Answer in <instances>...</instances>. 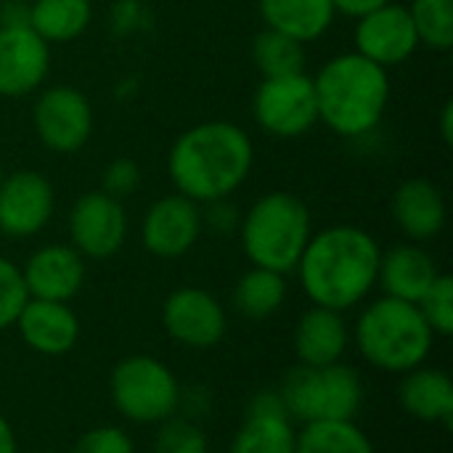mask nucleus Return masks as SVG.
Returning a JSON list of instances; mask_svg holds the SVG:
<instances>
[{"label":"nucleus","instance_id":"obj_1","mask_svg":"<svg viewBox=\"0 0 453 453\" xmlns=\"http://www.w3.org/2000/svg\"><path fill=\"white\" fill-rule=\"evenodd\" d=\"M255 143L228 119H207L183 130L167 151V175L178 194L196 204L231 199L252 175Z\"/></svg>","mask_w":453,"mask_h":453},{"label":"nucleus","instance_id":"obj_2","mask_svg":"<svg viewBox=\"0 0 453 453\" xmlns=\"http://www.w3.org/2000/svg\"><path fill=\"white\" fill-rule=\"evenodd\" d=\"M380 257L382 250L369 231L340 223L311 234L295 271L313 305L342 313L372 295Z\"/></svg>","mask_w":453,"mask_h":453},{"label":"nucleus","instance_id":"obj_3","mask_svg":"<svg viewBox=\"0 0 453 453\" xmlns=\"http://www.w3.org/2000/svg\"><path fill=\"white\" fill-rule=\"evenodd\" d=\"M313 88L319 122L348 141L372 135L390 104V72L356 50L332 56L313 74Z\"/></svg>","mask_w":453,"mask_h":453},{"label":"nucleus","instance_id":"obj_4","mask_svg":"<svg viewBox=\"0 0 453 453\" xmlns=\"http://www.w3.org/2000/svg\"><path fill=\"white\" fill-rule=\"evenodd\" d=\"M242 250L255 268L292 273L313 234L308 204L292 191H268L242 215Z\"/></svg>","mask_w":453,"mask_h":453},{"label":"nucleus","instance_id":"obj_5","mask_svg":"<svg viewBox=\"0 0 453 453\" xmlns=\"http://www.w3.org/2000/svg\"><path fill=\"white\" fill-rule=\"evenodd\" d=\"M433 342L435 332L425 321L419 305L388 295L364 308L356 324V345L361 356L382 372L406 374L422 366Z\"/></svg>","mask_w":453,"mask_h":453},{"label":"nucleus","instance_id":"obj_6","mask_svg":"<svg viewBox=\"0 0 453 453\" xmlns=\"http://www.w3.org/2000/svg\"><path fill=\"white\" fill-rule=\"evenodd\" d=\"M279 398L292 422H350L361 411L364 385L350 366L300 364L284 377Z\"/></svg>","mask_w":453,"mask_h":453},{"label":"nucleus","instance_id":"obj_7","mask_svg":"<svg viewBox=\"0 0 453 453\" xmlns=\"http://www.w3.org/2000/svg\"><path fill=\"white\" fill-rule=\"evenodd\" d=\"M111 401L125 419L157 425L175 417L180 406V388L162 361L151 356H133L111 372Z\"/></svg>","mask_w":453,"mask_h":453},{"label":"nucleus","instance_id":"obj_8","mask_svg":"<svg viewBox=\"0 0 453 453\" xmlns=\"http://www.w3.org/2000/svg\"><path fill=\"white\" fill-rule=\"evenodd\" d=\"M252 117L257 127L273 138H300L319 125V104L313 77L305 72L263 77L252 96Z\"/></svg>","mask_w":453,"mask_h":453},{"label":"nucleus","instance_id":"obj_9","mask_svg":"<svg viewBox=\"0 0 453 453\" xmlns=\"http://www.w3.org/2000/svg\"><path fill=\"white\" fill-rule=\"evenodd\" d=\"M32 127L50 154H77L93 135V106L88 96L72 85L40 88L32 104Z\"/></svg>","mask_w":453,"mask_h":453},{"label":"nucleus","instance_id":"obj_10","mask_svg":"<svg viewBox=\"0 0 453 453\" xmlns=\"http://www.w3.org/2000/svg\"><path fill=\"white\" fill-rule=\"evenodd\" d=\"M69 244L90 260L117 255L127 239V212L122 199L106 191H85L69 210Z\"/></svg>","mask_w":453,"mask_h":453},{"label":"nucleus","instance_id":"obj_11","mask_svg":"<svg viewBox=\"0 0 453 453\" xmlns=\"http://www.w3.org/2000/svg\"><path fill=\"white\" fill-rule=\"evenodd\" d=\"M53 183L37 170H13L0 178V234L8 239L37 236L53 218Z\"/></svg>","mask_w":453,"mask_h":453},{"label":"nucleus","instance_id":"obj_12","mask_svg":"<svg viewBox=\"0 0 453 453\" xmlns=\"http://www.w3.org/2000/svg\"><path fill=\"white\" fill-rule=\"evenodd\" d=\"M356 53L380 64L382 69H393L406 64L422 45L409 16V8L401 3H385L377 11L356 19L353 29Z\"/></svg>","mask_w":453,"mask_h":453},{"label":"nucleus","instance_id":"obj_13","mask_svg":"<svg viewBox=\"0 0 453 453\" xmlns=\"http://www.w3.org/2000/svg\"><path fill=\"white\" fill-rule=\"evenodd\" d=\"M202 234V207L178 191L151 202L141 223V242L159 260L183 257Z\"/></svg>","mask_w":453,"mask_h":453},{"label":"nucleus","instance_id":"obj_14","mask_svg":"<svg viewBox=\"0 0 453 453\" xmlns=\"http://www.w3.org/2000/svg\"><path fill=\"white\" fill-rule=\"evenodd\" d=\"M162 324L175 342L204 350L223 340L226 311L210 292L199 287H180L165 300Z\"/></svg>","mask_w":453,"mask_h":453},{"label":"nucleus","instance_id":"obj_15","mask_svg":"<svg viewBox=\"0 0 453 453\" xmlns=\"http://www.w3.org/2000/svg\"><path fill=\"white\" fill-rule=\"evenodd\" d=\"M50 74V45L29 27H0V98L37 93Z\"/></svg>","mask_w":453,"mask_h":453},{"label":"nucleus","instance_id":"obj_16","mask_svg":"<svg viewBox=\"0 0 453 453\" xmlns=\"http://www.w3.org/2000/svg\"><path fill=\"white\" fill-rule=\"evenodd\" d=\"M24 287L35 300L69 303L85 281V257L72 244H45L21 268Z\"/></svg>","mask_w":453,"mask_h":453},{"label":"nucleus","instance_id":"obj_17","mask_svg":"<svg viewBox=\"0 0 453 453\" xmlns=\"http://www.w3.org/2000/svg\"><path fill=\"white\" fill-rule=\"evenodd\" d=\"M297 430L287 414L279 393H257L236 430L228 453H295Z\"/></svg>","mask_w":453,"mask_h":453},{"label":"nucleus","instance_id":"obj_18","mask_svg":"<svg viewBox=\"0 0 453 453\" xmlns=\"http://www.w3.org/2000/svg\"><path fill=\"white\" fill-rule=\"evenodd\" d=\"M390 212L401 234L414 244L433 242L435 236H441L449 218L443 191L427 178L403 180L390 199Z\"/></svg>","mask_w":453,"mask_h":453},{"label":"nucleus","instance_id":"obj_19","mask_svg":"<svg viewBox=\"0 0 453 453\" xmlns=\"http://www.w3.org/2000/svg\"><path fill=\"white\" fill-rule=\"evenodd\" d=\"M16 326L21 340L42 356H64L80 340V319L66 303L29 297Z\"/></svg>","mask_w":453,"mask_h":453},{"label":"nucleus","instance_id":"obj_20","mask_svg":"<svg viewBox=\"0 0 453 453\" xmlns=\"http://www.w3.org/2000/svg\"><path fill=\"white\" fill-rule=\"evenodd\" d=\"M441 276L433 255L422 250L419 244H398L380 257V273L377 284L385 289L388 297L406 300V303H419L425 292L433 287V281Z\"/></svg>","mask_w":453,"mask_h":453},{"label":"nucleus","instance_id":"obj_21","mask_svg":"<svg viewBox=\"0 0 453 453\" xmlns=\"http://www.w3.org/2000/svg\"><path fill=\"white\" fill-rule=\"evenodd\" d=\"M350 342V329L340 311L313 305L305 311L295 329V353L305 366L340 364Z\"/></svg>","mask_w":453,"mask_h":453},{"label":"nucleus","instance_id":"obj_22","mask_svg":"<svg viewBox=\"0 0 453 453\" xmlns=\"http://www.w3.org/2000/svg\"><path fill=\"white\" fill-rule=\"evenodd\" d=\"M257 11L265 29L281 32L303 45L324 37L337 19L332 0H257Z\"/></svg>","mask_w":453,"mask_h":453},{"label":"nucleus","instance_id":"obj_23","mask_svg":"<svg viewBox=\"0 0 453 453\" xmlns=\"http://www.w3.org/2000/svg\"><path fill=\"white\" fill-rule=\"evenodd\" d=\"M398 398H401L403 411L411 414L414 419L451 427L453 382L446 372L422 369V366L406 372L401 390H398Z\"/></svg>","mask_w":453,"mask_h":453},{"label":"nucleus","instance_id":"obj_24","mask_svg":"<svg viewBox=\"0 0 453 453\" xmlns=\"http://www.w3.org/2000/svg\"><path fill=\"white\" fill-rule=\"evenodd\" d=\"M93 21L90 0H32L29 29L48 45L77 40Z\"/></svg>","mask_w":453,"mask_h":453},{"label":"nucleus","instance_id":"obj_25","mask_svg":"<svg viewBox=\"0 0 453 453\" xmlns=\"http://www.w3.org/2000/svg\"><path fill=\"white\" fill-rule=\"evenodd\" d=\"M287 300V281L284 273L268 268H250L234 287V308L247 319H268L273 316Z\"/></svg>","mask_w":453,"mask_h":453},{"label":"nucleus","instance_id":"obj_26","mask_svg":"<svg viewBox=\"0 0 453 453\" xmlns=\"http://www.w3.org/2000/svg\"><path fill=\"white\" fill-rule=\"evenodd\" d=\"M295 453H374V446L353 419L316 422L297 433Z\"/></svg>","mask_w":453,"mask_h":453},{"label":"nucleus","instance_id":"obj_27","mask_svg":"<svg viewBox=\"0 0 453 453\" xmlns=\"http://www.w3.org/2000/svg\"><path fill=\"white\" fill-rule=\"evenodd\" d=\"M252 61L263 77L297 74L305 72V45L281 32L263 29L252 40Z\"/></svg>","mask_w":453,"mask_h":453},{"label":"nucleus","instance_id":"obj_28","mask_svg":"<svg viewBox=\"0 0 453 453\" xmlns=\"http://www.w3.org/2000/svg\"><path fill=\"white\" fill-rule=\"evenodd\" d=\"M409 16L414 21L419 45L446 53L453 48V0H411Z\"/></svg>","mask_w":453,"mask_h":453},{"label":"nucleus","instance_id":"obj_29","mask_svg":"<svg viewBox=\"0 0 453 453\" xmlns=\"http://www.w3.org/2000/svg\"><path fill=\"white\" fill-rule=\"evenodd\" d=\"M159 425L162 427L154 438V453H210L202 427L191 419L170 417Z\"/></svg>","mask_w":453,"mask_h":453},{"label":"nucleus","instance_id":"obj_30","mask_svg":"<svg viewBox=\"0 0 453 453\" xmlns=\"http://www.w3.org/2000/svg\"><path fill=\"white\" fill-rule=\"evenodd\" d=\"M430 329L441 337H449L453 332V279L449 273H441L433 287L425 292V297L417 303Z\"/></svg>","mask_w":453,"mask_h":453},{"label":"nucleus","instance_id":"obj_31","mask_svg":"<svg viewBox=\"0 0 453 453\" xmlns=\"http://www.w3.org/2000/svg\"><path fill=\"white\" fill-rule=\"evenodd\" d=\"M27 300H29V292L24 287L21 268L0 255V332L16 324Z\"/></svg>","mask_w":453,"mask_h":453},{"label":"nucleus","instance_id":"obj_32","mask_svg":"<svg viewBox=\"0 0 453 453\" xmlns=\"http://www.w3.org/2000/svg\"><path fill=\"white\" fill-rule=\"evenodd\" d=\"M141 186V165L127 157H117L104 167L101 175V191H106L114 199L130 196Z\"/></svg>","mask_w":453,"mask_h":453},{"label":"nucleus","instance_id":"obj_33","mask_svg":"<svg viewBox=\"0 0 453 453\" xmlns=\"http://www.w3.org/2000/svg\"><path fill=\"white\" fill-rule=\"evenodd\" d=\"M72 453H135V446L130 441V435L119 427L104 425V427H93L88 430Z\"/></svg>","mask_w":453,"mask_h":453},{"label":"nucleus","instance_id":"obj_34","mask_svg":"<svg viewBox=\"0 0 453 453\" xmlns=\"http://www.w3.org/2000/svg\"><path fill=\"white\" fill-rule=\"evenodd\" d=\"M199 207H202V228L204 231H212L218 236H231L239 231L242 212L231 199H215V202H207Z\"/></svg>","mask_w":453,"mask_h":453},{"label":"nucleus","instance_id":"obj_35","mask_svg":"<svg viewBox=\"0 0 453 453\" xmlns=\"http://www.w3.org/2000/svg\"><path fill=\"white\" fill-rule=\"evenodd\" d=\"M109 21L117 35H135L149 27L151 16L143 0H114Z\"/></svg>","mask_w":453,"mask_h":453},{"label":"nucleus","instance_id":"obj_36","mask_svg":"<svg viewBox=\"0 0 453 453\" xmlns=\"http://www.w3.org/2000/svg\"><path fill=\"white\" fill-rule=\"evenodd\" d=\"M0 27H29V3L0 0Z\"/></svg>","mask_w":453,"mask_h":453},{"label":"nucleus","instance_id":"obj_37","mask_svg":"<svg viewBox=\"0 0 453 453\" xmlns=\"http://www.w3.org/2000/svg\"><path fill=\"white\" fill-rule=\"evenodd\" d=\"M385 3H390V0H332L334 11L342 13V16H350V19H361V16L377 11Z\"/></svg>","mask_w":453,"mask_h":453},{"label":"nucleus","instance_id":"obj_38","mask_svg":"<svg viewBox=\"0 0 453 453\" xmlns=\"http://www.w3.org/2000/svg\"><path fill=\"white\" fill-rule=\"evenodd\" d=\"M441 135H443V143L451 146L453 143V104L446 101L443 104V111H441Z\"/></svg>","mask_w":453,"mask_h":453},{"label":"nucleus","instance_id":"obj_39","mask_svg":"<svg viewBox=\"0 0 453 453\" xmlns=\"http://www.w3.org/2000/svg\"><path fill=\"white\" fill-rule=\"evenodd\" d=\"M0 453H19L16 451V435L13 427L8 425L5 417H0Z\"/></svg>","mask_w":453,"mask_h":453},{"label":"nucleus","instance_id":"obj_40","mask_svg":"<svg viewBox=\"0 0 453 453\" xmlns=\"http://www.w3.org/2000/svg\"><path fill=\"white\" fill-rule=\"evenodd\" d=\"M0 178H3V165H0Z\"/></svg>","mask_w":453,"mask_h":453},{"label":"nucleus","instance_id":"obj_41","mask_svg":"<svg viewBox=\"0 0 453 453\" xmlns=\"http://www.w3.org/2000/svg\"><path fill=\"white\" fill-rule=\"evenodd\" d=\"M32 453H45V451H32Z\"/></svg>","mask_w":453,"mask_h":453}]
</instances>
